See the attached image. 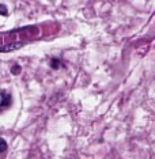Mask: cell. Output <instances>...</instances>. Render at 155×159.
Listing matches in <instances>:
<instances>
[{"mask_svg":"<svg viewBox=\"0 0 155 159\" xmlns=\"http://www.w3.org/2000/svg\"><path fill=\"white\" fill-rule=\"evenodd\" d=\"M0 15H2V16H7V15H8V10H7V7L4 4H0Z\"/></svg>","mask_w":155,"mask_h":159,"instance_id":"3","label":"cell"},{"mask_svg":"<svg viewBox=\"0 0 155 159\" xmlns=\"http://www.w3.org/2000/svg\"><path fill=\"white\" fill-rule=\"evenodd\" d=\"M6 151H7V142L3 137H0V154L6 152Z\"/></svg>","mask_w":155,"mask_h":159,"instance_id":"2","label":"cell"},{"mask_svg":"<svg viewBox=\"0 0 155 159\" xmlns=\"http://www.w3.org/2000/svg\"><path fill=\"white\" fill-rule=\"evenodd\" d=\"M11 72L14 75H18V74H21V66H18V64H15L12 68H11Z\"/></svg>","mask_w":155,"mask_h":159,"instance_id":"4","label":"cell"},{"mask_svg":"<svg viewBox=\"0 0 155 159\" xmlns=\"http://www.w3.org/2000/svg\"><path fill=\"white\" fill-rule=\"evenodd\" d=\"M11 103V95L7 93H0V107H7Z\"/></svg>","mask_w":155,"mask_h":159,"instance_id":"1","label":"cell"}]
</instances>
